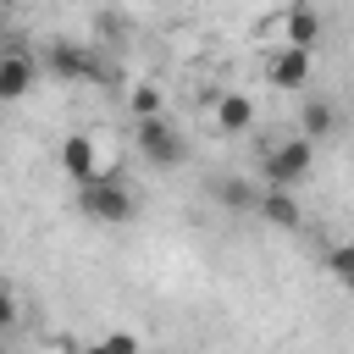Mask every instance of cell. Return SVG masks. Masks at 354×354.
Returning a JSON list of instances; mask_svg holds the SVG:
<instances>
[{"label":"cell","instance_id":"1","mask_svg":"<svg viewBox=\"0 0 354 354\" xmlns=\"http://www.w3.org/2000/svg\"><path fill=\"white\" fill-rule=\"evenodd\" d=\"M310 166H315L310 138H277V144H266V155H260L266 188H282V194H293V188L310 177Z\"/></svg>","mask_w":354,"mask_h":354},{"label":"cell","instance_id":"2","mask_svg":"<svg viewBox=\"0 0 354 354\" xmlns=\"http://www.w3.org/2000/svg\"><path fill=\"white\" fill-rule=\"evenodd\" d=\"M77 210H83L88 221H100V227H122V221H133L138 199H133L111 171H100V177H88V183L77 188Z\"/></svg>","mask_w":354,"mask_h":354},{"label":"cell","instance_id":"3","mask_svg":"<svg viewBox=\"0 0 354 354\" xmlns=\"http://www.w3.org/2000/svg\"><path fill=\"white\" fill-rule=\"evenodd\" d=\"M44 66L66 83H105V61L94 55V44H72V39H55L44 50Z\"/></svg>","mask_w":354,"mask_h":354},{"label":"cell","instance_id":"4","mask_svg":"<svg viewBox=\"0 0 354 354\" xmlns=\"http://www.w3.org/2000/svg\"><path fill=\"white\" fill-rule=\"evenodd\" d=\"M133 144H138V155L149 160V166H177L183 155H188V144L171 133V122L166 116H149V122H133Z\"/></svg>","mask_w":354,"mask_h":354},{"label":"cell","instance_id":"5","mask_svg":"<svg viewBox=\"0 0 354 354\" xmlns=\"http://www.w3.org/2000/svg\"><path fill=\"white\" fill-rule=\"evenodd\" d=\"M310 50H293V44H277L271 55H266V83L271 88H304L310 83Z\"/></svg>","mask_w":354,"mask_h":354},{"label":"cell","instance_id":"6","mask_svg":"<svg viewBox=\"0 0 354 354\" xmlns=\"http://www.w3.org/2000/svg\"><path fill=\"white\" fill-rule=\"evenodd\" d=\"M61 171L83 188L88 177H100V144H94V133H66L61 138Z\"/></svg>","mask_w":354,"mask_h":354},{"label":"cell","instance_id":"7","mask_svg":"<svg viewBox=\"0 0 354 354\" xmlns=\"http://www.w3.org/2000/svg\"><path fill=\"white\" fill-rule=\"evenodd\" d=\"M39 77V61L28 50H0V100H22Z\"/></svg>","mask_w":354,"mask_h":354},{"label":"cell","instance_id":"8","mask_svg":"<svg viewBox=\"0 0 354 354\" xmlns=\"http://www.w3.org/2000/svg\"><path fill=\"white\" fill-rule=\"evenodd\" d=\"M254 216H260V221H271V227H282V232H293V227L304 221V210H299V194H282V188H260V199H254Z\"/></svg>","mask_w":354,"mask_h":354},{"label":"cell","instance_id":"9","mask_svg":"<svg viewBox=\"0 0 354 354\" xmlns=\"http://www.w3.org/2000/svg\"><path fill=\"white\" fill-rule=\"evenodd\" d=\"M315 39H321V11H315V6H288V11H282V44L315 50Z\"/></svg>","mask_w":354,"mask_h":354},{"label":"cell","instance_id":"10","mask_svg":"<svg viewBox=\"0 0 354 354\" xmlns=\"http://www.w3.org/2000/svg\"><path fill=\"white\" fill-rule=\"evenodd\" d=\"M216 127H221V133H249V127H254V100L238 94V88H227V94L216 100Z\"/></svg>","mask_w":354,"mask_h":354},{"label":"cell","instance_id":"11","mask_svg":"<svg viewBox=\"0 0 354 354\" xmlns=\"http://www.w3.org/2000/svg\"><path fill=\"white\" fill-rule=\"evenodd\" d=\"M299 127H304L299 138H310V144H315V138H332V133H337V111H332V100L310 94V100L299 105Z\"/></svg>","mask_w":354,"mask_h":354},{"label":"cell","instance_id":"12","mask_svg":"<svg viewBox=\"0 0 354 354\" xmlns=\"http://www.w3.org/2000/svg\"><path fill=\"white\" fill-rule=\"evenodd\" d=\"M210 199H216V205H227V210H254V199H260V194H254L243 177H221V183H210Z\"/></svg>","mask_w":354,"mask_h":354},{"label":"cell","instance_id":"13","mask_svg":"<svg viewBox=\"0 0 354 354\" xmlns=\"http://www.w3.org/2000/svg\"><path fill=\"white\" fill-rule=\"evenodd\" d=\"M326 271H332L337 288L354 293V243H332V249H326Z\"/></svg>","mask_w":354,"mask_h":354},{"label":"cell","instance_id":"14","mask_svg":"<svg viewBox=\"0 0 354 354\" xmlns=\"http://www.w3.org/2000/svg\"><path fill=\"white\" fill-rule=\"evenodd\" d=\"M127 105H133V122H149V116H160V105H166V94H160L155 83H138V88L127 94Z\"/></svg>","mask_w":354,"mask_h":354},{"label":"cell","instance_id":"15","mask_svg":"<svg viewBox=\"0 0 354 354\" xmlns=\"http://www.w3.org/2000/svg\"><path fill=\"white\" fill-rule=\"evenodd\" d=\"M88 354H144V348H138V337H133V332H111V337H100Z\"/></svg>","mask_w":354,"mask_h":354},{"label":"cell","instance_id":"16","mask_svg":"<svg viewBox=\"0 0 354 354\" xmlns=\"http://www.w3.org/2000/svg\"><path fill=\"white\" fill-rule=\"evenodd\" d=\"M11 326H17V299L0 288V332H11Z\"/></svg>","mask_w":354,"mask_h":354},{"label":"cell","instance_id":"17","mask_svg":"<svg viewBox=\"0 0 354 354\" xmlns=\"http://www.w3.org/2000/svg\"><path fill=\"white\" fill-rule=\"evenodd\" d=\"M0 354H6V348H0Z\"/></svg>","mask_w":354,"mask_h":354}]
</instances>
